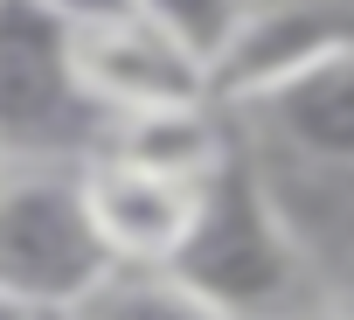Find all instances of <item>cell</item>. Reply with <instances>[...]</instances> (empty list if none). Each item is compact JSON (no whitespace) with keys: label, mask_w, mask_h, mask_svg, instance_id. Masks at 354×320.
Wrapping results in <instances>:
<instances>
[{"label":"cell","mask_w":354,"mask_h":320,"mask_svg":"<svg viewBox=\"0 0 354 320\" xmlns=\"http://www.w3.org/2000/svg\"><path fill=\"white\" fill-rule=\"evenodd\" d=\"M243 118H257L264 153H285L292 168H333L354 175V49L319 63L313 77L271 91L264 105H250Z\"/></svg>","instance_id":"obj_7"},{"label":"cell","mask_w":354,"mask_h":320,"mask_svg":"<svg viewBox=\"0 0 354 320\" xmlns=\"http://www.w3.org/2000/svg\"><path fill=\"white\" fill-rule=\"evenodd\" d=\"M0 168H8V146H0Z\"/></svg>","instance_id":"obj_11"},{"label":"cell","mask_w":354,"mask_h":320,"mask_svg":"<svg viewBox=\"0 0 354 320\" xmlns=\"http://www.w3.org/2000/svg\"><path fill=\"white\" fill-rule=\"evenodd\" d=\"M70 63L84 98L111 118V112H139V105H188V98H216L209 84V56L195 42H181L174 28H160L139 8L97 15L70 28Z\"/></svg>","instance_id":"obj_5"},{"label":"cell","mask_w":354,"mask_h":320,"mask_svg":"<svg viewBox=\"0 0 354 320\" xmlns=\"http://www.w3.org/2000/svg\"><path fill=\"white\" fill-rule=\"evenodd\" d=\"M111 265L118 258L84 202V160L15 153L0 168V299L15 313L91 306Z\"/></svg>","instance_id":"obj_1"},{"label":"cell","mask_w":354,"mask_h":320,"mask_svg":"<svg viewBox=\"0 0 354 320\" xmlns=\"http://www.w3.org/2000/svg\"><path fill=\"white\" fill-rule=\"evenodd\" d=\"M42 8H56V15H70V21H97V15H118L125 0H42Z\"/></svg>","instance_id":"obj_10"},{"label":"cell","mask_w":354,"mask_h":320,"mask_svg":"<svg viewBox=\"0 0 354 320\" xmlns=\"http://www.w3.org/2000/svg\"><path fill=\"white\" fill-rule=\"evenodd\" d=\"M306 265H313V251L292 230L271 175L230 153L202 181V223H195L188 251L174 258V272H188L216 299V313H230V306H285L292 278Z\"/></svg>","instance_id":"obj_2"},{"label":"cell","mask_w":354,"mask_h":320,"mask_svg":"<svg viewBox=\"0 0 354 320\" xmlns=\"http://www.w3.org/2000/svg\"><path fill=\"white\" fill-rule=\"evenodd\" d=\"M125 8L153 15L160 28H174L181 42H195L202 56H216L230 42V28L243 21V0H125Z\"/></svg>","instance_id":"obj_9"},{"label":"cell","mask_w":354,"mask_h":320,"mask_svg":"<svg viewBox=\"0 0 354 320\" xmlns=\"http://www.w3.org/2000/svg\"><path fill=\"white\" fill-rule=\"evenodd\" d=\"M84 202L118 265H174L202 223V181L132 168L118 153H84Z\"/></svg>","instance_id":"obj_6"},{"label":"cell","mask_w":354,"mask_h":320,"mask_svg":"<svg viewBox=\"0 0 354 320\" xmlns=\"http://www.w3.org/2000/svg\"><path fill=\"white\" fill-rule=\"evenodd\" d=\"M70 15L42 0H0V146L84 160L104 139V112L84 98L70 63Z\"/></svg>","instance_id":"obj_3"},{"label":"cell","mask_w":354,"mask_h":320,"mask_svg":"<svg viewBox=\"0 0 354 320\" xmlns=\"http://www.w3.org/2000/svg\"><path fill=\"white\" fill-rule=\"evenodd\" d=\"M347 49H354V0H243V21L209 56V84L223 112H250Z\"/></svg>","instance_id":"obj_4"},{"label":"cell","mask_w":354,"mask_h":320,"mask_svg":"<svg viewBox=\"0 0 354 320\" xmlns=\"http://www.w3.org/2000/svg\"><path fill=\"white\" fill-rule=\"evenodd\" d=\"M97 153H118V160H132V168H153V175H174V181H209L236 146H230L223 105L216 98H188V105L111 112Z\"/></svg>","instance_id":"obj_8"}]
</instances>
